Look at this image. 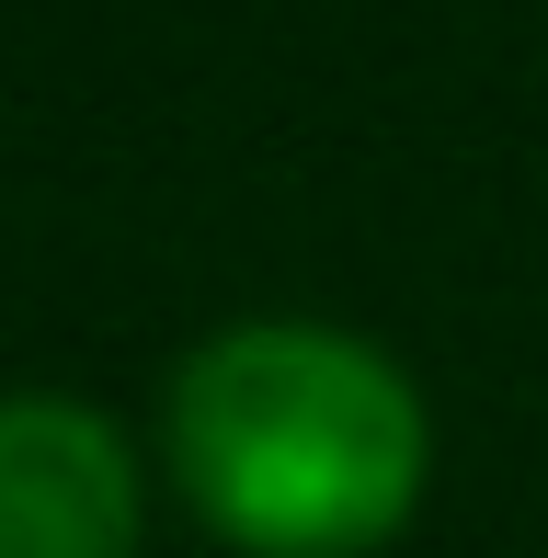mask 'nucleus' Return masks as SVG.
I'll return each mask as SVG.
<instances>
[{"label": "nucleus", "mask_w": 548, "mask_h": 558, "mask_svg": "<svg viewBox=\"0 0 548 558\" xmlns=\"http://www.w3.org/2000/svg\"><path fill=\"white\" fill-rule=\"evenodd\" d=\"M160 456L183 501L252 558H366L412 524L434 422L378 342L252 319L171 365Z\"/></svg>", "instance_id": "1"}, {"label": "nucleus", "mask_w": 548, "mask_h": 558, "mask_svg": "<svg viewBox=\"0 0 548 558\" xmlns=\"http://www.w3.org/2000/svg\"><path fill=\"white\" fill-rule=\"evenodd\" d=\"M0 558H138V456L81 399H0Z\"/></svg>", "instance_id": "2"}]
</instances>
